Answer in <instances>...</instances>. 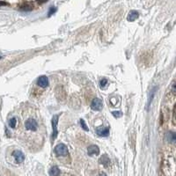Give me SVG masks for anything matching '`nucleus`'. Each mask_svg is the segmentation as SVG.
I'll use <instances>...</instances> for the list:
<instances>
[{
  "label": "nucleus",
  "mask_w": 176,
  "mask_h": 176,
  "mask_svg": "<svg viewBox=\"0 0 176 176\" xmlns=\"http://www.w3.org/2000/svg\"><path fill=\"white\" fill-rule=\"evenodd\" d=\"M55 153L59 157L67 156L68 155V149L63 144H60L55 147Z\"/></svg>",
  "instance_id": "obj_1"
},
{
  "label": "nucleus",
  "mask_w": 176,
  "mask_h": 176,
  "mask_svg": "<svg viewBox=\"0 0 176 176\" xmlns=\"http://www.w3.org/2000/svg\"><path fill=\"white\" fill-rule=\"evenodd\" d=\"M25 127L28 131H35L38 129V123L34 119H28L25 122Z\"/></svg>",
  "instance_id": "obj_2"
},
{
  "label": "nucleus",
  "mask_w": 176,
  "mask_h": 176,
  "mask_svg": "<svg viewBox=\"0 0 176 176\" xmlns=\"http://www.w3.org/2000/svg\"><path fill=\"white\" fill-rule=\"evenodd\" d=\"M103 107V103L101 99H94L92 101V104H91V107L92 110H95V111H99Z\"/></svg>",
  "instance_id": "obj_3"
},
{
  "label": "nucleus",
  "mask_w": 176,
  "mask_h": 176,
  "mask_svg": "<svg viewBox=\"0 0 176 176\" xmlns=\"http://www.w3.org/2000/svg\"><path fill=\"white\" fill-rule=\"evenodd\" d=\"M59 116H54L52 118V126H53V134H52V138L53 140L57 137V122H58Z\"/></svg>",
  "instance_id": "obj_4"
},
{
  "label": "nucleus",
  "mask_w": 176,
  "mask_h": 176,
  "mask_svg": "<svg viewBox=\"0 0 176 176\" xmlns=\"http://www.w3.org/2000/svg\"><path fill=\"white\" fill-rule=\"evenodd\" d=\"M37 86L40 87L46 88L48 86V78L46 76H41L37 79Z\"/></svg>",
  "instance_id": "obj_5"
},
{
  "label": "nucleus",
  "mask_w": 176,
  "mask_h": 176,
  "mask_svg": "<svg viewBox=\"0 0 176 176\" xmlns=\"http://www.w3.org/2000/svg\"><path fill=\"white\" fill-rule=\"evenodd\" d=\"M13 155L14 159L18 163H22V162L24 161V160H25V155L20 151H14Z\"/></svg>",
  "instance_id": "obj_6"
},
{
  "label": "nucleus",
  "mask_w": 176,
  "mask_h": 176,
  "mask_svg": "<svg viewBox=\"0 0 176 176\" xmlns=\"http://www.w3.org/2000/svg\"><path fill=\"white\" fill-rule=\"evenodd\" d=\"M87 152H88V155H90V156H92V155H98V154H99V152H100L99 147L97 146V145H91V146L88 147Z\"/></svg>",
  "instance_id": "obj_7"
},
{
  "label": "nucleus",
  "mask_w": 176,
  "mask_h": 176,
  "mask_svg": "<svg viewBox=\"0 0 176 176\" xmlns=\"http://www.w3.org/2000/svg\"><path fill=\"white\" fill-rule=\"evenodd\" d=\"M96 134L101 136H107L109 135V130L107 128H98L96 130Z\"/></svg>",
  "instance_id": "obj_8"
},
{
  "label": "nucleus",
  "mask_w": 176,
  "mask_h": 176,
  "mask_svg": "<svg viewBox=\"0 0 176 176\" xmlns=\"http://www.w3.org/2000/svg\"><path fill=\"white\" fill-rule=\"evenodd\" d=\"M100 163L103 165L104 166L107 167L110 165V160L108 159V157L107 155H103L102 157L100 159Z\"/></svg>",
  "instance_id": "obj_9"
},
{
  "label": "nucleus",
  "mask_w": 176,
  "mask_h": 176,
  "mask_svg": "<svg viewBox=\"0 0 176 176\" xmlns=\"http://www.w3.org/2000/svg\"><path fill=\"white\" fill-rule=\"evenodd\" d=\"M166 139L170 143H176V133H175V132H169L166 135Z\"/></svg>",
  "instance_id": "obj_10"
},
{
  "label": "nucleus",
  "mask_w": 176,
  "mask_h": 176,
  "mask_svg": "<svg viewBox=\"0 0 176 176\" xmlns=\"http://www.w3.org/2000/svg\"><path fill=\"white\" fill-rule=\"evenodd\" d=\"M138 16H139V14L136 11H131L128 15V20L129 21H134L138 18Z\"/></svg>",
  "instance_id": "obj_11"
},
{
  "label": "nucleus",
  "mask_w": 176,
  "mask_h": 176,
  "mask_svg": "<svg viewBox=\"0 0 176 176\" xmlns=\"http://www.w3.org/2000/svg\"><path fill=\"white\" fill-rule=\"evenodd\" d=\"M49 175L50 176H59L60 175V169L57 166H53L49 170Z\"/></svg>",
  "instance_id": "obj_12"
},
{
  "label": "nucleus",
  "mask_w": 176,
  "mask_h": 176,
  "mask_svg": "<svg viewBox=\"0 0 176 176\" xmlns=\"http://www.w3.org/2000/svg\"><path fill=\"white\" fill-rule=\"evenodd\" d=\"M33 9V5L31 4H25L20 6V10L22 11H31Z\"/></svg>",
  "instance_id": "obj_13"
},
{
  "label": "nucleus",
  "mask_w": 176,
  "mask_h": 176,
  "mask_svg": "<svg viewBox=\"0 0 176 176\" xmlns=\"http://www.w3.org/2000/svg\"><path fill=\"white\" fill-rule=\"evenodd\" d=\"M9 126L11 127V128H13V129H14L15 127H16V124H17V119L15 117L11 118L10 120H9Z\"/></svg>",
  "instance_id": "obj_14"
},
{
  "label": "nucleus",
  "mask_w": 176,
  "mask_h": 176,
  "mask_svg": "<svg viewBox=\"0 0 176 176\" xmlns=\"http://www.w3.org/2000/svg\"><path fill=\"white\" fill-rule=\"evenodd\" d=\"M56 12H57V8H56V7H54V6H52V7L49 9V11H48V17H49V16H51L52 14H54Z\"/></svg>",
  "instance_id": "obj_15"
},
{
  "label": "nucleus",
  "mask_w": 176,
  "mask_h": 176,
  "mask_svg": "<svg viewBox=\"0 0 176 176\" xmlns=\"http://www.w3.org/2000/svg\"><path fill=\"white\" fill-rule=\"evenodd\" d=\"M80 124H81L82 128H83V129H84L85 131H88V127L87 126V124H86V122H85V121H84L83 119H81V120H80Z\"/></svg>",
  "instance_id": "obj_16"
},
{
  "label": "nucleus",
  "mask_w": 176,
  "mask_h": 176,
  "mask_svg": "<svg viewBox=\"0 0 176 176\" xmlns=\"http://www.w3.org/2000/svg\"><path fill=\"white\" fill-rule=\"evenodd\" d=\"M107 83V80L106 78H103V79H101V87H106Z\"/></svg>",
  "instance_id": "obj_17"
},
{
  "label": "nucleus",
  "mask_w": 176,
  "mask_h": 176,
  "mask_svg": "<svg viewBox=\"0 0 176 176\" xmlns=\"http://www.w3.org/2000/svg\"><path fill=\"white\" fill-rule=\"evenodd\" d=\"M112 114H113L116 117H120V116H122V113H121V112H116V111H114Z\"/></svg>",
  "instance_id": "obj_18"
},
{
  "label": "nucleus",
  "mask_w": 176,
  "mask_h": 176,
  "mask_svg": "<svg viewBox=\"0 0 176 176\" xmlns=\"http://www.w3.org/2000/svg\"><path fill=\"white\" fill-rule=\"evenodd\" d=\"M174 121L176 123V104L175 106V109H174Z\"/></svg>",
  "instance_id": "obj_19"
},
{
  "label": "nucleus",
  "mask_w": 176,
  "mask_h": 176,
  "mask_svg": "<svg viewBox=\"0 0 176 176\" xmlns=\"http://www.w3.org/2000/svg\"><path fill=\"white\" fill-rule=\"evenodd\" d=\"M173 92L176 93V84H175L174 86H173Z\"/></svg>",
  "instance_id": "obj_20"
},
{
  "label": "nucleus",
  "mask_w": 176,
  "mask_h": 176,
  "mask_svg": "<svg viewBox=\"0 0 176 176\" xmlns=\"http://www.w3.org/2000/svg\"><path fill=\"white\" fill-rule=\"evenodd\" d=\"M48 0H37V2L39 3V4H42V3H45V2H47Z\"/></svg>",
  "instance_id": "obj_21"
},
{
  "label": "nucleus",
  "mask_w": 176,
  "mask_h": 176,
  "mask_svg": "<svg viewBox=\"0 0 176 176\" xmlns=\"http://www.w3.org/2000/svg\"><path fill=\"white\" fill-rule=\"evenodd\" d=\"M99 176H107L106 174H104V173H102V174H101Z\"/></svg>",
  "instance_id": "obj_22"
}]
</instances>
